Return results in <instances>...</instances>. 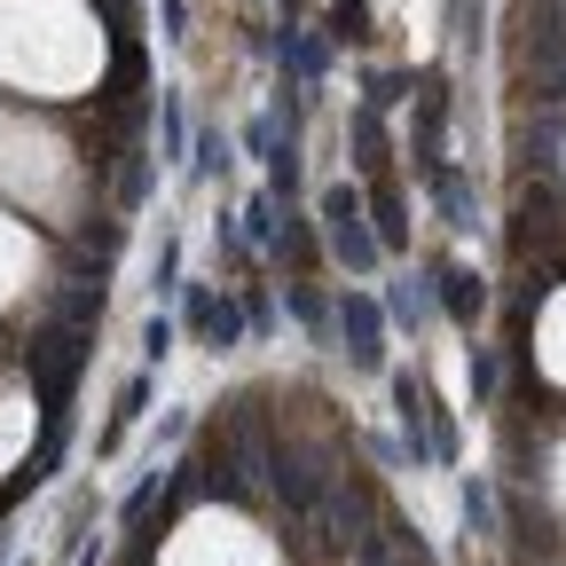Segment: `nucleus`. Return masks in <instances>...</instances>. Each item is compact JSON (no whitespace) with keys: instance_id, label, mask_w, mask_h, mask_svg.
<instances>
[{"instance_id":"1","label":"nucleus","mask_w":566,"mask_h":566,"mask_svg":"<svg viewBox=\"0 0 566 566\" xmlns=\"http://www.w3.org/2000/svg\"><path fill=\"white\" fill-rule=\"evenodd\" d=\"M17 268H24V237L0 221V292H17Z\"/></svg>"}]
</instances>
